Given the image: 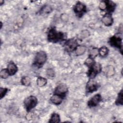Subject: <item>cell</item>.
<instances>
[{
	"label": "cell",
	"instance_id": "16",
	"mask_svg": "<svg viewBox=\"0 0 123 123\" xmlns=\"http://www.w3.org/2000/svg\"><path fill=\"white\" fill-rule=\"evenodd\" d=\"M52 11V9L50 5H45L41 8L39 11V12L41 14H47L50 13Z\"/></svg>",
	"mask_w": 123,
	"mask_h": 123
},
{
	"label": "cell",
	"instance_id": "31",
	"mask_svg": "<svg viewBox=\"0 0 123 123\" xmlns=\"http://www.w3.org/2000/svg\"><path fill=\"white\" fill-rule=\"evenodd\" d=\"M0 24H1V25H0V29H1L2 28V23L1 22H0Z\"/></svg>",
	"mask_w": 123,
	"mask_h": 123
},
{
	"label": "cell",
	"instance_id": "9",
	"mask_svg": "<svg viewBox=\"0 0 123 123\" xmlns=\"http://www.w3.org/2000/svg\"><path fill=\"white\" fill-rule=\"evenodd\" d=\"M99 86V85L96 81L93 80V79H90L86 85V92L87 93H93L97 91Z\"/></svg>",
	"mask_w": 123,
	"mask_h": 123
},
{
	"label": "cell",
	"instance_id": "27",
	"mask_svg": "<svg viewBox=\"0 0 123 123\" xmlns=\"http://www.w3.org/2000/svg\"><path fill=\"white\" fill-rule=\"evenodd\" d=\"M8 91V88L6 87L0 88V98L1 99L6 95Z\"/></svg>",
	"mask_w": 123,
	"mask_h": 123
},
{
	"label": "cell",
	"instance_id": "15",
	"mask_svg": "<svg viewBox=\"0 0 123 123\" xmlns=\"http://www.w3.org/2000/svg\"><path fill=\"white\" fill-rule=\"evenodd\" d=\"M98 52L100 57H105L109 53V49L106 46H102L98 49Z\"/></svg>",
	"mask_w": 123,
	"mask_h": 123
},
{
	"label": "cell",
	"instance_id": "10",
	"mask_svg": "<svg viewBox=\"0 0 123 123\" xmlns=\"http://www.w3.org/2000/svg\"><path fill=\"white\" fill-rule=\"evenodd\" d=\"M102 99L101 96L99 94H97L92 97L87 102L89 107L92 108L97 106Z\"/></svg>",
	"mask_w": 123,
	"mask_h": 123
},
{
	"label": "cell",
	"instance_id": "1",
	"mask_svg": "<svg viewBox=\"0 0 123 123\" xmlns=\"http://www.w3.org/2000/svg\"><path fill=\"white\" fill-rule=\"evenodd\" d=\"M65 35L62 32L58 31L55 28H50L48 33L47 38L49 42L57 43L65 39Z\"/></svg>",
	"mask_w": 123,
	"mask_h": 123
},
{
	"label": "cell",
	"instance_id": "19",
	"mask_svg": "<svg viewBox=\"0 0 123 123\" xmlns=\"http://www.w3.org/2000/svg\"><path fill=\"white\" fill-rule=\"evenodd\" d=\"M49 122V123H55L60 122V115L56 113H53L51 115V117H50Z\"/></svg>",
	"mask_w": 123,
	"mask_h": 123
},
{
	"label": "cell",
	"instance_id": "5",
	"mask_svg": "<svg viewBox=\"0 0 123 123\" xmlns=\"http://www.w3.org/2000/svg\"><path fill=\"white\" fill-rule=\"evenodd\" d=\"M102 70V67L99 63L96 62L93 65L89 68L87 73L89 79H94L96 76L100 73Z\"/></svg>",
	"mask_w": 123,
	"mask_h": 123
},
{
	"label": "cell",
	"instance_id": "23",
	"mask_svg": "<svg viewBox=\"0 0 123 123\" xmlns=\"http://www.w3.org/2000/svg\"><path fill=\"white\" fill-rule=\"evenodd\" d=\"M21 82L23 85L25 86H28L30 85L31 79L28 76H24L22 78Z\"/></svg>",
	"mask_w": 123,
	"mask_h": 123
},
{
	"label": "cell",
	"instance_id": "20",
	"mask_svg": "<svg viewBox=\"0 0 123 123\" xmlns=\"http://www.w3.org/2000/svg\"><path fill=\"white\" fill-rule=\"evenodd\" d=\"M115 104L117 105H123V90L121 89V91L118 93L117 98L115 101Z\"/></svg>",
	"mask_w": 123,
	"mask_h": 123
},
{
	"label": "cell",
	"instance_id": "8",
	"mask_svg": "<svg viewBox=\"0 0 123 123\" xmlns=\"http://www.w3.org/2000/svg\"><path fill=\"white\" fill-rule=\"evenodd\" d=\"M68 91V88L67 85L63 83L58 85L54 91V94L59 95L65 98L66 94Z\"/></svg>",
	"mask_w": 123,
	"mask_h": 123
},
{
	"label": "cell",
	"instance_id": "18",
	"mask_svg": "<svg viewBox=\"0 0 123 123\" xmlns=\"http://www.w3.org/2000/svg\"><path fill=\"white\" fill-rule=\"evenodd\" d=\"M47 83V80L44 77L39 76L37 80V84L38 86L42 87L45 86Z\"/></svg>",
	"mask_w": 123,
	"mask_h": 123
},
{
	"label": "cell",
	"instance_id": "30",
	"mask_svg": "<svg viewBox=\"0 0 123 123\" xmlns=\"http://www.w3.org/2000/svg\"><path fill=\"white\" fill-rule=\"evenodd\" d=\"M3 3H4V1L2 0H0V5H2Z\"/></svg>",
	"mask_w": 123,
	"mask_h": 123
},
{
	"label": "cell",
	"instance_id": "25",
	"mask_svg": "<svg viewBox=\"0 0 123 123\" xmlns=\"http://www.w3.org/2000/svg\"><path fill=\"white\" fill-rule=\"evenodd\" d=\"M90 35V32L87 30H82L79 34V37L84 39L88 37Z\"/></svg>",
	"mask_w": 123,
	"mask_h": 123
},
{
	"label": "cell",
	"instance_id": "12",
	"mask_svg": "<svg viewBox=\"0 0 123 123\" xmlns=\"http://www.w3.org/2000/svg\"><path fill=\"white\" fill-rule=\"evenodd\" d=\"M106 3V9L107 13L111 14L113 12L116 8V4L111 0H105Z\"/></svg>",
	"mask_w": 123,
	"mask_h": 123
},
{
	"label": "cell",
	"instance_id": "24",
	"mask_svg": "<svg viewBox=\"0 0 123 123\" xmlns=\"http://www.w3.org/2000/svg\"><path fill=\"white\" fill-rule=\"evenodd\" d=\"M10 75L7 69H3L0 71V76L1 78L6 79Z\"/></svg>",
	"mask_w": 123,
	"mask_h": 123
},
{
	"label": "cell",
	"instance_id": "22",
	"mask_svg": "<svg viewBox=\"0 0 123 123\" xmlns=\"http://www.w3.org/2000/svg\"><path fill=\"white\" fill-rule=\"evenodd\" d=\"M115 73V71L113 67L111 65H109L107 67V68L106 70V75L109 77L112 76Z\"/></svg>",
	"mask_w": 123,
	"mask_h": 123
},
{
	"label": "cell",
	"instance_id": "17",
	"mask_svg": "<svg viewBox=\"0 0 123 123\" xmlns=\"http://www.w3.org/2000/svg\"><path fill=\"white\" fill-rule=\"evenodd\" d=\"M86 48L85 46L81 45V46H78L75 51V54L76 56H80L81 55H83L86 51Z\"/></svg>",
	"mask_w": 123,
	"mask_h": 123
},
{
	"label": "cell",
	"instance_id": "14",
	"mask_svg": "<svg viewBox=\"0 0 123 123\" xmlns=\"http://www.w3.org/2000/svg\"><path fill=\"white\" fill-rule=\"evenodd\" d=\"M64 98L61 96L54 94L50 98V101L55 105H60L62 102Z\"/></svg>",
	"mask_w": 123,
	"mask_h": 123
},
{
	"label": "cell",
	"instance_id": "29",
	"mask_svg": "<svg viewBox=\"0 0 123 123\" xmlns=\"http://www.w3.org/2000/svg\"><path fill=\"white\" fill-rule=\"evenodd\" d=\"M99 8L101 11H105L106 3L105 0L101 1L99 4Z\"/></svg>",
	"mask_w": 123,
	"mask_h": 123
},
{
	"label": "cell",
	"instance_id": "21",
	"mask_svg": "<svg viewBox=\"0 0 123 123\" xmlns=\"http://www.w3.org/2000/svg\"><path fill=\"white\" fill-rule=\"evenodd\" d=\"M95 63H96V62L93 58L88 57L85 61L84 64L86 66H87L88 68H89V67H91L92 65H93Z\"/></svg>",
	"mask_w": 123,
	"mask_h": 123
},
{
	"label": "cell",
	"instance_id": "13",
	"mask_svg": "<svg viewBox=\"0 0 123 123\" xmlns=\"http://www.w3.org/2000/svg\"><path fill=\"white\" fill-rule=\"evenodd\" d=\"M7 70L9 73L10 75H13L15 74L17 71L18 67L16 65L12 62H10L7 65Z\"/></svg>",
	"mask_w": 123,
	"mask_h": 123
},
{
	"label": "cell",
	"instance_id": "2",
	"mask_svg": "<svg viewBox=\"0 0 123 123\" xmlns=\"http://www.w3.org/2000/svg\"><path fill=\"white\" fill-rule=\"evenodd\" d=\"M47 59V55L46 53L44 51H40L37 53L34 61V65L37 68H41L43 66Z\"/></svg>",
	"mask_w": 123,
	"mask_h": 123
},
{
	"label": "cell",
	"instance_id": "3",
	"mask_svg": "<svg viewBox=\"0 0 123 123\" xmlns=\"http://www.w3.org/2000/svg\"><path fill=\"white\" fill-rule=\"evenodd\" d=\"M38 100L37 98L34 96H30L26 98L24 102V106L27 112H30L37 105Z\"/></svg>",
	"mask_w": 123,
	"mask_h": 123
},
{
	"label": "cell",
	"instance_id": "26",
	"mask_svg": "<svg viewBox=\"0 0 123 123\" xmlns=\"http://www.w3.org/2000/svg\"><path fill=\"white\" fill-rule=\"evenodd\" d=\"M98 54V49H97V48H92L89 51V57L94 59L96 56H97Z\"/></svg>",
	"mask_w": 123,
	"mask_h": 123
},
{
	"label": "cell",
	"instance_id": "28",
	"mask_svg": "<svg viewBox=\"0 0 123 123\" xmlns=\"http://www.w3.org/2000/svg\"><path fill=\"white\" fill-rule=\"evenodd\" d=\"M46 74L49 78H51L54 77L55 72L52 69H48L46 71Z\"/></svg>",
	"mask_w": 123,
	"mask_h": 123
},
{
	"label": "cell",
	"instance_id": "7",
	"mask_svg": "<svg viewBox=\"0 0 123 123\" xmlns=\"http://www.w3.org/2000/svg\"><path fill=\"white\" fill-rule=\"evenodd\" d=\"M78 46L77 41L75 38H70L67 40L64 44L65 49L68 52L75 50Z\"/></svg>",
	"mask_w": 123,
	"mask_h": 123
},
{
	"label": "cell",
	"instance_id": "4",
	"mask_svg": "<svg viewBox=\"0 0 123 123\" xmlns=\"http://www.w3.org/2000/svg\"><path fill=\"white\" fill-rule=\"evenodd\" d=\"M109 43L111 46L118 49L122 54V38L121 37L117 35L112 36L110 38Z\"/></svg>",
	"mask_w": 123,
	"mask_h": 123
},
{
	"label": "cell",
	"instance_id": "6",
	"mask_svg": "<svg viewBox=\"0 0 123 123\" xmlns=\"http://www.w3.org/2000/svg\"><path fill=\"white\" fill-rule=\"evenodd\" d=\"M73 10L76 15L77 16L81 17L86 12V7L83 3L80 1H78L74 6Z\"/></svg>",
	"mask_w": 123,
	"mask_h": 123
},
{
	"label": "cell",
	"instance_id": "11",
	"mask_svg": "<svg viewBox=\"0 0 123 123\" xmlns=\"http://www.w3.org/2000/svg\"><path fill=\"white\" fill-rule=\"evenodd\" d=\"M101 21L105 25L110 26L112 25L113 22V19L111 14L106 13L102 17Z\"/></svg>",
	"mask_w": 123,
	"mask_h": 123
}]
</instances>
